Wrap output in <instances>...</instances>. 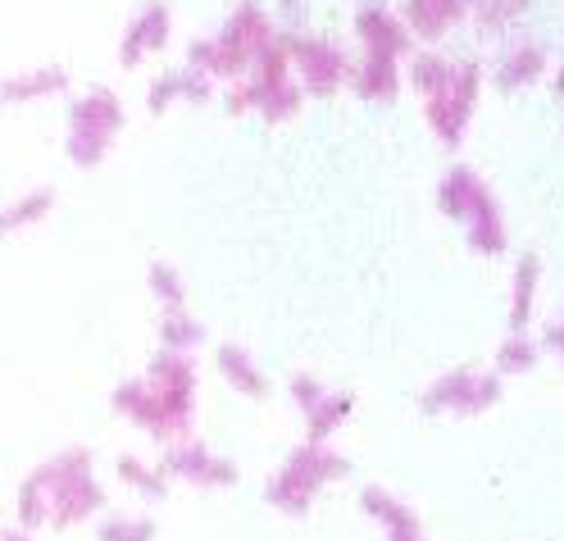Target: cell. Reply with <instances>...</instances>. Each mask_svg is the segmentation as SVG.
<instances>
[{
	"label": "cell",
	"mask_w": 564,
	"mask_h": 541,
	"mask_svg": "<svg viewBox=\"0 0 564 541\" xmlns=\"http://www.w3.org/2000/svg\"><path fill=\"white\" fill-rule=\"evenodd\" d=\"M110 405L119 419L151 432L160 446L192 437L196 419V359L183 350H155L141 378H128L115 387Z\"/></svg>",
	"instance_id": "obj_1"
},
{
	"label": "cell",
	"mask_w": 564,
	"mask_h": 541,
	"mask_svg": "<svg viewBox=\"0 0 564 541\" xmlns=\"http://www.w3.org/2000/svg\"><path fill=\"white\" fill-rule=\"evenodd\" d=\"M32 478L46 487V500H51V515L46 523L51 528H78L96 515H105V487L96 478V455L87 446H68L59 451L55 459L32 468Z\"/></svg>",
	"instance_id": "obj_2"
},
{
	"label": "cell",
	"mask_w": 564,
	"mask_h": 541,
	"mask_svg": "<svg viewBox=\"0 0 564 541\" xmlns=\"http://www.w3.org/2000/svg\"><path fill=\"white\" fill-rule=\"evenodd\" d=\"M346 474H350V459L341 451H333L328 442H301L288 459H282L278 474L264 483V500L278 515L301 519V515H310V505L319 500V491Z\"/></svg>",
	"instance_id": "obj_3"
},
{
	"label": "cell",
	"mask_w": 564,
	"mask_h": 541,
	"mask_svg": "<svg viewBox=\"0 0 564 541\" xmlns=\"http://www.w3.org/2000/svg\"><path fill=\"white\" fill-rule=\"evenodd\" d=\"M119 132H123V105L115 91L96 87L68 105V160L78 169H96L110 155Z\"/></svg>",
	"instance_id": "obj_4"
},
{
	"label": "cell",
	"mask_w": 564,
	"mask_h": 541,
	"mask_svg": "<svg viewBox=\"0 0 564 541\" xmlns=\"http://www.w3.org/2000/svg\"><path fill=\"white\" fill-rule=\"evenodd\" d=\"M215 42V64H209V78H246L251 74V64L260 59V51L273 42V19L256 6V0H246L241 10H232V19L224 23L219 37H209Z\"/></svg>",
	"instance_id": "obj_5"
},
{
	"label": "cell",
	"mask_w": 564,
	"mask_h": 541,
	"mask_svg": "<svg viewBox=\"0 0 564 541\" xmlns=\"http://www.w3.org/2000/svg\"><path fill=\"white\" fill-rule=\"evenodd\" d=\"M506 396L501 374H482V369H446L423 387V414H487L497 410Z\"/></svg>",
	"instance_id": "obj_6"
},
{
	"label": "cell",
	"mask_w": 564,
	"mask_h": 541,
	"mask_svg": "<svg viewBox=\"0 0 564 541\" xmlns=\"http://www.w3.org/2000/svg\"><path fill=\"white\" fill-rule=\"evenodd\" d=\"M478 91H482V64L465 59V64H455V74L451 83L423 100V115H429V128L433 137L442 141V147H460L469 123H474V105H478Z\"/></svg>",
	"instance_id": "obj_7"
},
{
	"label": "cell",
	"mask_w": 564,
	"mask_h": 541,
	"mask_svg": "<svg viewBox=\"0 0 564 541\" xmlns=\"http://www.w3.org/2000/svg\"><path fill=\"white\" fill-rule=\"evenodd\" d=\"M288 55H292V78L305 96H333L350 78L346 51L328 37H288Z\"/></svg>",
	"instance_id": "obj_8"
},
{
	"label": "cell",
	"mask_w": 564,
	"mask_h": 541,
	"mask_svg": "<svg viewBox=\"0 0 564 541\" xmlns=\"http://www.w3.org/2000/svg\"><path fill=\"white\" fill-rule=\"evenodd\" d=\"M160 464H164L169 483L178 478V483H187V487H237V464L224 459L219 451H209V446L196 442V437L169 442L164 455H160Z\"/></svg>",
	"instance_id": "obj_9"
},
{
	"label": "cell",
	"mask_w": 564,
	"mask_h": 541,
	"mask_svg": "<svg viewBox=\"0 0 564 541\" xmlns=\"http://www.w3.org/2000/svg\"><path fill=\"white\" fill-rule=\"evenodd\" d=\"M356 37L365 55H382V59H405L414 51V32L405 28V19L382 6H365L356 14Z\"/></svg>",
	"instance_id": "obj_10"
},
{
	"label": "cell",
	"mask_w": 564,
	"mask_h": 541,
	"mask_svg": "<svg viewBox=\"0 0 564 541\" xmlns=\"http://www.w3.org/2000/svg\"><path fill=\"white\" fill-rule=\"evenodd\" d=\"M169 32H173V14H169V6H160V0L141 6V14L123 28V42H119V59H123V68H137L147 55L164 51Z\"/></svg>",
	"instance_id": "obj_11"
},
{
	"label": "cell",
	"mask_w": 564,
	"mask_h": 541,
	"mask_svg": "<svg viewBox=\"0 0 564 541\" xmlns=\"http://www.w3.org/2000/svg\"><path fill=\"white\" fill-rule=\"evenodd\" d=\"M360 510L382 528L387 541H423V523L414 515V505H405L387 487H365L360 491Z\"/></svg>",
	"instance_id": "obj_12"
},
{
	"label": "cell",
	"mask_w": 564,
	"mask_h": 541,
	"mask_svg": "<svg viewBox=\"0 0 564 541\" xmlns=\"http://www.w3.org/2000/svg\"><path fill=\"white\" fill-rule=\"evenodd\" d=\"M482 196H487V183L469 169V164H455V169H446L442 173V183H437V209L446 214L451 224H469V214L482 205Z\"/></svg>",
	"instance_id": "obj_13"
},
{
	"label": "cell",
	"mask_w": 564,
	"mask_h": 541,
	"mask_svg": "<svg viewBox=\"0 0 564 541\" xmlns=\"http://www.w3.org/2000/svg\"><path fill=\"white\" fill-rule=\"evenodd\" d=\"M215 369L237 396H251V401H264L269 396V374L256 365V355L246 346H237V342H219L215 346Z\"/></svg>",
	"instance_id": "obj_14"
},
{
	"label": "cell",
	"mask_w": 564,
	"mask_h": 541,
	"mask_svg": "<svg viewBox=\"0 0 564 541\" xmlns=\"http://www.w3.org/2000/svg\"><path fill=\"white\" fill-rule=\"evenodd\" d=\"M474 6H478V0H405L401 19H405V28L414 32L419 42H437L442 32H451Z\"/></svg>",
	"instance_id": "obj_15"
},
{
	"label": "cell",
	"mask_w": 564,
	"mask_h": 541,
	"mask_svg": "<svg viewBox=\"0 0 564 541\" xmlns=\"http://www.w3.org/2000/svg\"><path fill=\"white\" fill-rule=\"evenodd\" d=\"M346 87L356 91L360 100H397L405 78H401V59H382V55H365L360 64H350Z\"/></svg>",
	"instance_id": "obj_16"
},
{
	"label": "cell",
	"mask_w": 564,
	"mask_h": 541,
	"mask_svg": "<svg viewBox=\"0 0 564 541\" xmlns=\"http://www.w3.org/2000/svg\"><path fill=\"white\" fill-rule=\"evenodd\" d=\"M465 241L474 256H487V260H497L510 250V228H506V214L497 205V196H482V205L469 214V224H465Z\"/></svg>",
	"instance_id": "obj_17"
},
{
	"label": "cell",
	"mask_w": 564,
	"mask_h": 541,
	"mask_svg": "<svg viewBox=\"0 0 564 541\" xmlns=\"http://www.w3.org/2000/svg\"><path fill=\"white\" fill-rule=\"evenodd\" d=\"M538 292H542V260L538 256H523L514 264V278H510V333H528V323L538 314Z\"/></svg>",
	"instance_id": "obj_18"
},
{
	"label": "cell",
	"mask_w": 564,
	"mask_h": 541,
	"mask_svg": "<svg viewBox=\"0 0 564 541\" xmlns=\"http://www.w3.org/2000/svg\"><path fill=\"white\" fill-rule=\"evenodd\" d=\"M209 91H215V78L200 74V68H183V74L155 78L147 91V105H151V115H169L178 100H205Z\"/></svg>",
	"instance_id": "obj_19"
},
{
	"label": "cell",
	"mask_w": 564,
	"mask_h": 541,
	"mask_svg": "<svg viewBox=\"0 0 564 541\" xmlns=\"http://www.w3.org/2000/svg\"><path fill=\"white\" fill-rule=\"evenodd\" d=\"M546 68H551V59H546V51H542L538 42H519V46H510V51L501 55V64H497V87H501V91L533 87L538 78H546Z\"/></svg>",
	"instance_id": "obj_20"
},
{
	"label": "cell",
	"mask_w": 564,
	"mask_h": 541,
	"mask_svg": "<svg viewBox=\"0 0 564 541\" xmlns=\"http://www.w3.org/2000/svg\"><path fill=\"white\" fill-rule=\"evenodd\" d=\"M51 209H55V192H51V187H32V192L14 196L10 205H0V241L14 237V232L37 228Z\"/></svg>",
	"instance_id": "obj_21"
},
{
	"label": "cell",
	"mask_w": 564,
	"mask_h": 541,
	"mask_svg": "<svg viewBox=\"0 0 564 541\" xmlns=\"http://www.w3.org/2000/svg\"><path fill=\"white\" fill-rule=\"evenodd\" d=\"M356 410V396L350 391H324L319 405H310L305 419V442H333V432H341V423Z\"/></svg>",
	"instance_id": "obj_22"
},
{
	"label": "cell",
	"mask_w": 564,
	"mask_h": 541,
	"mask_svg": "<svg viewBox=\"0 0 564 541\" xmlns=\"http://www.w3.org/2000/svg\"><path fill=\"white\" fill-rule=\"evenodd\" d=\"M451 74H455V64H451L446 55H437V51H410V55L401 59V78H405L414 91H423V100L437 96V91L451 83Z\"/></svg>",
	"instance_id": "obj_23"
},
{
	"label": "cell",
	"mask_w": 564,
	"mask_h": 541,
	"mask_svg": "<svg viewBox=\"0 0 564 541\" xmlns=\"http://www.w3.org/2000/svg\"><path fill=\"white\" fill-rule=\"evenodd\" d=\"M538 365H542V342L533 333H506L497 346V359H491V374L519 378V374H533Z\"/></svg>",
	"instance_id": "obj_24"
},
{
	"label": "cell",
	"mask_w": 564,
	"mask_h": 541,
	"mask_svg": "<svg viewBox=\"0 0 564 541\" xmlns=\"http://www.w3.org/2000/svg\"><path fill=\"white\" fill-rule=\"evenodd\" d=\"M115 474H119V483H123L128 491H137L141 500H164V496H169L164 464H151V459H141V455H119Z\"/></svg>",
	"instance_id": "obj_25"
},
{
	"label": "cell",
	"mask_w": 564,
	"mask_h": 541,
	"mask_svg": "<svg viewBox=\"0 0 564 541\" xmlns=\"http://www.w3.org/2000/svg\"><path fill=\"white\" fill-rule=\"evenodd\" d=\"M196 346H205V323L187 310H164L160 314V350H183L192 355Z\"/></svg>",
	"instance_id": "obj_26"
},
{
	"label": "cell",
	"mask_w": 564,
	"mask_h": 541,
	"mask_svg": "<svg viewBox=\"0 0 564 541\" xmlns=\"http://www.w3.org/2000/svg\"><path fill=\"white\" fill-rule=\"evenodd\" d=\"M64 87H68L64 68H32V74H19V78L0 83V100H42V96H55Z\"/></svg>",
	"instance_id": "obj_27"
},
{
	"label": "cell",
	"mask_w": 564,
	"mask_h": 541,
	"mask_svg": "<svg viewBox=\"0 0 564 541\" xmlns=\"http://www.w3.org/2000/svg\"><path fill=\"white\" fill-rule=\"evenodd\" d=\"M147 286H151V296H155L160 314H164V310H187V278H183L178 264L151 260V269H147Z\"/></svg>",
	"instance_id": "obj_28"
},
{
	"label": "cell",
	"mask_w": 564,
	"mask_h": 541,
	"mask_svg": "<svg viewBox=\"0 0 564 541\" xmlns=\"http://www.w3.org/2000/svg\"><path fill=\"white\" fill-rule=\"evenodd\" d=\"M160 523L151 515H105L96 523V541H155Z\"/></svg>",
	"instance_id": "obj_29"
},
{
	"label": "cell",
	"mask_w": 564,
	"mask_h": 541,
	"mask_svg": "<svg viewBox=\"0 0 564 541\" xmlns=\"http://www.w3.org/2000/svg\"><path fill=\"white\" fill-rule=\"evenodd\" d=\"M523 10H528V0H478V6H474L469 14H478V23H482V28L501 32V28H510Z\"/></svg>",
	"instance_id": "obj_30"
},
{
	"label": "cell",
	"mask_w": 564,
	"mask_h": 541,
	"mask_svg": "<svg viewBox=\"0 0 564 541\" xmlns=\"http://www.w3.org/2000/svg\"><path fill=\"white\" fill-rule=\"evenodd\" d=\"M288 391H292V405H296V410L305 414L310 405H319V396H324L328 387H324L319 378H314V374H296V378L288 382Z\"/></svg>",
	"instance_id": "obj_31"
},
{
	"label": "cell",
	"mask_w": 564,
	"mask_h": 541,
	"mask_svg": "<svg viewBox=\"0 0 564 541\" xmlns=\"http://www.w3.org/2000/svg\"><path fill=\"white\" fill-rule=\"evenodd\" d=\"M542 350H555V355H564V318H555L551 328L542 333Z\"/></svg>",
	"instance_id": "obj_32"
},
{
	"label": "cell",
	"mask_w": 564,
	"mask_h": 541,
	"mask_svg": "<svg viewBox=\"0 0 564 541\" xmlns=\"http://www.w3.org/2000/svg\"><path fill=\"white\" fill-rule=\"evenodd\" d=\"M551 87H555V96H564V59L555 64V74H551Z\"/></svg>",
	"instance_id": "obj_33"
},
{
	"label": "cell",
	"mask_w": 564,
	"mask_h": 541,
	"mask_svg": "<svg viewBox=\"0 0 564 541\" xmlns=\"http://www.w3.org/2000/svg\"><path fill=\"white\" fill-rule=\"evenodd\" d=\"M0 541H37V537L23 532V528H19V532H6V528H0Z\"/></svg>",
	"instance_id": "obj_34"
},
{
	"label": "cell",
	"mask_w": 564,
	"mask_h": 541,
	"mask_svg": "<svg viewBox=\"0 0 564 541\" xmlns=\"http://www.w3.org/2000/svg\"><path fill=\"white\" fill-rule=\"evenodd\" d=\"M0 519H6V515H0Z\"/></svg>",
	"instance_id": "obj_35"
}]
</instances>
